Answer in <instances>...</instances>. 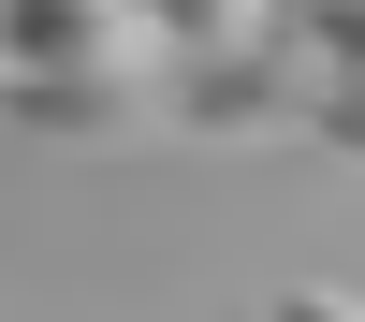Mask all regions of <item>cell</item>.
Returning <instances> with one entry per match:
<instances>
[{"instance_id":"1","label":"cell","mask_w":365,"mask_h":322,"mask_svg":"<svg viewBox=\"0 0 365 322\" xmlns=\"http://www.w3.org/2000/svg\"><path fill=\"white\" fill-rule=\"evenodd\" d=\"M0 74H29V88H161L175 15L161 0H15L0 15Z\"/></svg>"},{"instance_id":"2","label":"cell","mask_w":365,"mask_h":322,"mask_svg":"<svg viewBox=\"0 0 365 322\" xmlns=\"http://www.w3.org/2000/svg\"><path fill=\"white\" fill-rule=\"evenodd\" d=\"M322 44H307V15H278L249 59H205V74H175V132H220V146H263V132H307L322 117Z\"/></svg>"},{"instance_id":"3","label":"cell","mask_w":365,"mask_h":322,"mask_svg":"<svg viewBox=\"0 0 365 322\" xmlns=\"http://www.w3.org/2000/svg\"><path fill=\"white\" fill-rule=\"evenodd\" d=\"M161 117H175L161 88H29V74H15L0 132H29V146H146Z\"/></svg>"},{"instance_id":"4","label":"cell","mask_w":365,"mask_h":322,"mask_svg":"<svg viewBox=\"0 0 365 322\" xmlns=\"http://www.w3.org/2000/svg\"><path fill=\"white\" fill-rule=\"evenodd\" d=\"M307 44H322V74H351V88H365V0H336V15H307Z\"/></svg>"},{"instance_id":"5","label":"cell","mask_w":365,"mask_h":322,"mask_svg":"<svg viewBox=\"0 0 365 322\" xmlns=\"http://www.w3.org/2000/svg\"><path fill=\"white\" fill-rule=\"evenodd\" d=\"M263 322H365V293H336V278H307V293H263Z\"/></svg>"},{"instance_id":"6","label":"cell","mask_w":365,"mask_h":322,"mask_svg":"<svg viewBox=\"0 0 365 322\" xmlns=\"http://www.w3.org/2000/svg\"><path fill=\"white\" fill-rule=\"evenodd\" d=\"M307 132H322V146H336V161H365V88H351V74H336V88H322V117H307Z\"/></svg>"},{"instance_id":"7","label":"cell","mask_w":365,"mask_h":322,"mask_svg":"<svg viewBox=\"0 0 365 322\" xmlns=\"http://www.w3.org/2000/svg\"><path fill=\"white\" fill-rule=\"evenodd\" d=\"M0 103H15V74H0Z\"/></svg>"}]
</instances>
